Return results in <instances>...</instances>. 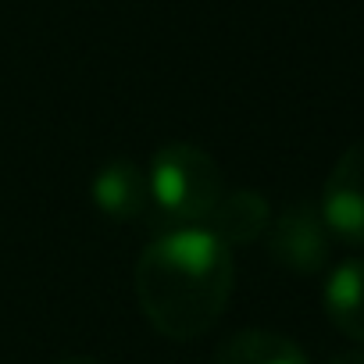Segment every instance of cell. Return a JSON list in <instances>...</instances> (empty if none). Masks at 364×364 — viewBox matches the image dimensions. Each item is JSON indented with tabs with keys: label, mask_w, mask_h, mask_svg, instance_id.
I'll return each instance as SVG.
<instances>
[{
	"label": "cell",
	"mask_w": 364,
	"mask_h": 364,
	"mask_svg": "<svg viewBox=\"0 0 364 364\" xmlns=\"http://www.w3.org/2000/svg\"><path fill=\"white\" fill-rule=\"evenodd\" d=\"M136 296L146 321L168 339H197L232 296V254L211 229L157 236L136 264Z\"/></svg>",
	"instance_id": "1"
},
{
	"label": "cell",
	"mask_w": 364,
	"mask_h": 364,
	"mask_svg": "<svg viewBox=\"0 0 364 364\" xmlns=\"http://www.w3.org/2000/svg\"><path fill=\"white\" fill-rule=\"evenodd\" d=\"M146 178H150L154 211L178 229L208 222V215L225 193L222 168L197 143L161 146L146 168Z\"/></svg>",
	"instance_id": "2"
},
{
	"label": "cell",
	"mask_w": 364,
	"mask_h": 364,
	"mask_svg": "<svg viewBox=\"0 0 364 364\" xmlns=\"http://www.w3.org/2000/svg\"><path fill=\"white\" fill-rule=\"evenodd\" d=\"M268 250L282 268L300 272V275H314L328 264L332 232H328L318 208L289 204L275 222H268Z\"/></svg>",
	"instance_id": "3"
},
{
	"label": "cell",
	"mask_w": 364,
	"mask_h": 364,
	"mask_svg": "<svg viewBox=\"0 0 364 364\" xmlns=\"http://www.w3.org/2000/svg\"><path fill=\"white\" fill-rule=\"evenodd\" d=\"M318 211L332 236L364 247V139L346 146L332 164Z\"/></svg>",
	"instance_id": "4"
},
{
	"label": "cell",
	"mask_w": 364,
	"mask_h": 364,
	"mask_svg": "<svg viewBox=\"0 0 364 364\" xmlns=\"http://www.w3.org/2000/svg\"><path fill=\"white\" fill-rule=\"evenodd\" d=\"M93 204L111 222H139L143 215L154 211L146 171L129 157L107 161L93 178Z\"/></svg>",
	"instance_id": "5"
},
{
	"label": "cell",
	"mask_w": 364,
	"mask_h": 364,
	"mask_svg": "<svg viewBox=\"0 0 364 364\" xmlns=\"http://www.w3.org/2000/svg\"><path fill=\"white\" fill-rule=\"evenodd\" d=\"M268 222H272V208H268V200L257 190L222 193V200L208 215V229L225 247H247V243H254L257 236L268 232Z\"/></svg>",
	"instance_id": "6"
},
{
	"label": "cell",
	"mask_w": 364,
	"mask_h": 364,
	"mask_svg": "<svg viewBox=\"0 0 364 364\" xmlns=\"http://www.w3.org/2000/svg\"><path fill=\"white\" fill-rule=\"evenodd\" d=\"M325 314L353 343H364V261H343L325 282Z\"/></svg>",
	"instance_id": "7"
},
{
	"label": "cell",
	"mask_w": 364,
	"mask_h": 364,
	"mask_svg": "<svg viewBox=\"0 0 364 364\" xmlns=\"http://www.w3.org/2000/svg\"><path fill=\"white\" fill-rule=\"evenodd\" d=\"M215 364H307V357L293 339L279 332L243 328L218 346Z\"/></svg>",
	"instance_id": "8"
},
{
	"label": "cell",
	"mask_w": 364,
	"mask_h": 364,
	"mask_svg": "<svg viewBox=\"0 0 364 364\" xmlns=\"http://www.w3.org/2000/svg\"><path fill=\"white\" fill-rule=\"evenodd\" d=\"M332 364H364V350H350V353H339Z\"/></svg>",
	"instance_id": "9"
},
{
	"label": "cell",
	"mask_w": 364,
	"mask_h": 364,
	"mask_svg": "<svg viewBox=\"0 0 364 364\" xmlns=\"http://www.w3.org/2000/svg\"><path fill=\"white\" fill-rule=\"evenodd\" d=\"M54 364H100L97 357H82V353H75V357H61V360H54Z\"/></svg>",
	"instance_id": "10"
}]
</instances>
